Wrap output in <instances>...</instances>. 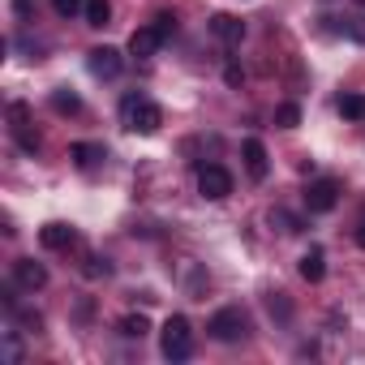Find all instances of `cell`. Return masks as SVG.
I'll list each match as a JSON object with an SVG mask.
<instances>
[{
    "mask_svg": "<svg viewBox=\"0 0 365 365\" xmlns=\"http://www.w3.org/2000/svg\"><path fill=\"white\" fill-rule=\"evenodd\" d=\"M159 348H163V356H168V361H185V356L194 352V331H190V318L172 314V318L163 322V331H159Z\"/></svg>",
    "mask_w": 365,
    "mask_h": 365,
    "instance_id": "1",
    "label": "cell"
},
{
    "mask_svg": "<svg viewBox=\"0 0 365 365\" xmlns=\"http://www.w3.org/2000/svg\"><path fill=\"white\" fill-rule=\"evenodd\" d=\"M120 116H125V125H129L133 133H155V129L163 125L159 103H150L146 95H129V99L120 103Z\"/></svg>",
    "mask_w": 365,
    "mask_h": 365,
    "instance_id": "2",
    "label": "cell"
},
{
    "mask_svg": "<svg viewBox=\"0 0 365 365\" xmlns=\"http://www.w3.org/2000/svg\"><path fill=\"white\" fill-rule=\"evenodd\" d=\"M207 331H211V339H220V344H237V339H245L250 322H245L241 309H220V314L207 322Z\"/></svg>",
    "mask_w": 365,
    "mask_h": 365,
    "instance_id": "3",
    "label": "cell"
},
{
    "mask_svg": "<svg viewBox=\"0 0 365 365\" xmlns=\"http://www.w3.org/2000/svg\"><path fill=\"white\" fill-rule=\"evenodd\" d=\"M198 194L211 198V202H224V198L232 194V176H228V168H220V163L198 168Z\"/></svg>",
    "mask_w": 365,
    "mask_h": 365,
    "instance_id": "4",
    "label": "cell"
},
{
    "mask_svg": "<svg viewBox=\"0 0 365 365\" xmlns=\"http://www.w3.org/2000/svg\"><path fill=\"white\" fill-rule=\"evenodd\" d=\"M335 202H339V180H331V176H318V180H309V185H305V207H309L314 215H327V211H335Z\"/></svg>",
    "mask_w": 365,
    "mask_h": 365,
    "instance_id": "5",
    "label": "cell"
},
{
    "mask_svg": "<svg viewBox=\"0 0 365 365\" xmlns=\"http://www.w3.org/2000/svg\"><path fill=\"white\" fill-rule=\"evenodd\" d=\"M9 133H14V142H18L26 155L39 150V133L31 129V108H26V103H9Z\"/></svg>",
    "mask_w": 365,
    "mask_h": 365,
    "instance_id": "6",
    "label": "cell"
},
{
    "mask_svg": "<svg viewBox=\"0 0 365 365\" xmlns=\"http://www.w3.org/2000/svg\"><path fill=\"white\" fill-rule=\"evenodd\" d=\"M163 43H168V39H163V31H159L155 22H150V26H138V31L129 35V56H142V61H146V56H155Z\"/></svg>",
    "mask_w": 365,
    "mask_h": 365,
    "instance_id": "7",
    "label": "cell"
},
{
    "mask_svg": "<svg viewBox=\"0 0 365 365\" xmlns=\"http://www.w3.org/2000/svg\"><path fill=\"white\" fill-rule=\"evenodd\" d=\"M241 155H245V172H250V180H267V172H271V159H267V146H262L258 138H245V146H241Z\"/></svg>",
    "mask_w": 365,
    "mask_h": 365,
    "instance_id": "8",
    "label": "cell"
},
{
    "mask_svg": "<svg viewBox=\"0 0 365 365\" xmlns=\"http://www.w3.org/2000/svg\"><path fill=\"white\" fill-rule=\"evenodd\" d=\"M14 284H18V288H26V292H35V288H43V284H48V271H43L35 258H18V262H14Z\"/></svg>",
    "mask_w": 365,
    "mask_h": 365,
    "instance_id": "9",
    "label": "cell"
},
{
    "mask_svg": "<svg viewBox=\"0 0 365 365\" xmlns=\"http://www.w3.org/2000/svg\"><path fill=\"white\" fill-rule=\"evenodd\" d=\"M86 65H91V73H95V78H116L125 61H120V52H116V48H95V52L86 56Z\"/></svg>",
    "mask_w": 365,
    "mask_h": 365,
    "instance_id": "10",
    "label": "cell"
},
{
    "mask_svg": "<svg viewBox=\"0 0 365 365\" xmlns=\"http://www.w3.org/2000/svg\"><path fill=\"white\" fill-rule=\"evenodd\" d=\"M39 241H43V250H69V245L78 241V232H73L69 224L52 220V224H43V228H39Z\"/></svg>",
    "mask_w": 365,
    "mask_h": 365,
    "instance_id": "11",
    "label": "cell"
},
{
    "mask_svg": "<svg viewBox=\"0 0 365 365\" xmlns=\"http://www.w3.org/2000/svg\"><path fill=\"white\" fill-rule=\"evenodd\" d=\"M211 31H215L224 43H241V39H245V22L232 18V14H215V18H211Z\"/></svg>",
    "mask_w": 365,
    "mask_h": 365,
    "instance_id": "12",
    "label": "cell"
},
{
    "mask_svg": "<svg viewBox=\"0 0 365 365\" xmlns=\"http://www.w3.org/2000/svg\"><path fill=\"white\" fill-rule=\"evenodd\" d=\"M301 279H309V284H318L322 275H327V258H322V250H309V254H301Z\"/></svg>",
    "mask_w": 365,
    "mask_h": 365,
    "instance_id": "13",
    "label": "cell"
},
{
    "mask_svg": "<svg viewBox=\"0 0 365 365\" xmlns=\"http://www.w3.org/2000/svg\"><path fill=\"white\" fill-rule=\"evenodd\" d=\"M69 155H73V163H78V168H95L99 159H108V150H103L99 142H78Z\"/></svg>",
    "mask_w": 365,
    "mask_h": 365,
    "instance_id": "14",
    "label": "cell"
},
{
    "mask_svg": "<svg viewBox=\"0 0 365 365\" xmlns=\"http://www.w3.org/2000/svg\"><path fill=\"white\" fill-rule=\"evenodd\" d=\"M339 116L344 120H365V95H339Z\"/></svg>",
    "mask_w": 365,
    "mask_h": 365,
    "instance_id": "15",
    "label": "cell"
},
{
    "mask_svg": "<svg viewBox=\"0 0 365 365\" xmlns=\"http://www.w3.org/2000/svg\"><path fill=\"white\" fill-rule=\"evenodd\" d=\"M82 18H86V26H108V18H112V5H108V0H86Z\"/></svg>",
    "mask_w": 365,
    "mask_h": 365,
    "instance_id": "16",
    "label": "cell"
},
{
    "mask_svg": "<svg viewBox=\"0 0 365 365\" xmlns=\"http://www.w3.org/2000/svg\"><path fill=\"white\" fill-rule=\"evenodd\" d=\"M146 331H150L146 314H129V318H120V335H125V339H142Z\"/></svg>",
    "mask_w": 365,
    "mask_h": 365,
    "instance_id": "17",
    "label": "cell"
},
{
    "mask_svg": "<svg viewBox=\"0 0 365 365\" xmlns=\"http://www.w3.org/2000/svg\"><path fill=\"white\" fill-rule=\"evenodd\" d=\"M52 108L65 112V116H73V112H82V99H78L73 91H56V95H52Z\"/></svg>",
    "mask_w": 365,
    "mask_h": 365,
    "instance_id": "18",
    "label": "cell"
},
{
    "mask_svg": "<svg viewBox=\"0 0 365 365\" xmlns=\"http://www.w3.org/2000/svg\"><path fill=\"white\" fill-rule=\"evenodd\" d=\"M275 125H279V129H297V125H301V108H297V103H279V108H275Z\"/></svg>",
    "mask_w": 365,
    "mask_h": 365,
    "instance_id": "19",
    "label": "cell"
},
{
    "mask_svg": "<svg viewBox=\"0 0 365 365\" xmlns=\"http://www.w3.org/2000/svg\"><path fill=\"white\" fill-rule=\"evenodd\" d=\"M339 26L335 31H344V35H352L356 43H365V22H356V18H335Z\"/></svg>",
    "mask_w": 365,
    "mask_h": 365,
    "instance_id": "20",
    "label": "cell"
},
{
    "mask_svg": "<svg viewBox=\"0 0 365 365\" xmlns=\"http://www.w3.org/2000/svg\"><path fill=\"white\" fill-rule=\"evenodd\" d=\"M52 5H56V14H61V18H73V14H82V9H86V0H52Z\"/></svg>",
    "mask_w": 365,
    "mask_h": 365,
    "instance_id": "21",
    "label": "cell"
},
{
    "mask_svg": "<svg viewBox=\"0 0 365 365\" xmlns=\"http://www.w3.org/2000/svg\"><path fill=\"white\" fill-rule=\"evenodd\" d=\"M155 26L163 31V39H172V31H176V18H172V14H159V18H155Z\"/></svg>",
    "mask_w": 365,
    "mask_h": 365,
    "instance_id": "22",
    "label": "cell"
},
{
    "mask_svg": "<svg viewBox=\"0 0 365 365\" xmlns=\"http://www.w3.org/2000/svg\"><path fill=\"white\" fill-rule=\"evenodd\" d=\"M14 14H18V18H31V14H35V0H14Z\"/></svg>",
    "mask_w": 365,
    "mask_h": 365,
    "instance_id": "23",
    "label": "cell"
},
{
    "mask_svg": "<svg viewBox=\"0 0 365 365\" xmlns=\"http://www.w3.org/2000/svg\"><path fill=\"white\" fill-rule=\"evenodd\" d=\"M241 78H245V73H241L237 65H228V69H224V82H228V86H241Z\"/></svg>",
    "mask_w": 365,
    "mask_h": 365,
    "instance_id": "24",
    "label": "cell"
},
{
    "mask_svg": "<svg viewBox=\"0 0 365 365\" xmlns=\"http://www.w3.org/2000/svg\"><path fill=\"white\" fill-rule=\"evenodd\" d=\"M356 241H361V245H365V220H361V224H356Z\"/></svg>",
    "mask_w": 365,
    "mask_h": 365,
    "instance_id": "25",
    "label": "cell"
},
{
    "mask_svg": "<svg viewBox=\"0 0 365 365\" xmlns=\"http://www.w3.org/2000/svg\"><path fill=\"white\" fill-rule=\"evenodd\" d=\"M361 5H365V0H361Z\"/></svg>",
    "mask_w": 365,
    "mask_h": 365,
    "instance_id": "26",
    "label": "cell"
}]
</instances>
